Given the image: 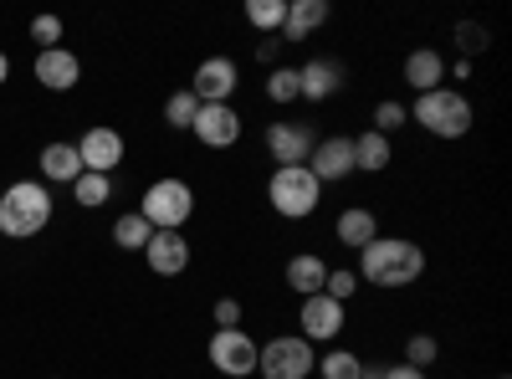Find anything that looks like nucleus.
Here are the masks:
<instances>
[{
	"label": "nucleus",
	"instance_id": "1a4fd4ad",
	"mask_svg": "<svg viewBox=\"0 0 512 379\" xmlns=\"http://www.w3.org/2000/svg\"><path fill=\"white\" fill-rule=\"evenodd\" d=\"M308 170H313V180H318V185L349 180V175L359 170V164H354V139H323V144H313Z\"/></svg>",
	"mask_w": 512,
	"mask_h": 379
},
{
	"label": "nucleus",
	"instance_id": "aec40b11",
	"mask_svg": "<svg viewBox=\"0 0 512 379\" xmlns=\"http://www.w3.org/2000/svg\"><path fill=\"white\" fill-rule=\"evenodd\" d=\"M41 175H47V180H62V185H72V180L82 175L77 144H47V149H41Z\"/></svg>",
	"mask_w": 512,
	"mask_h": 379
},
{
	"label": "nucleus",
	"instance_id": "9d476101",
	"mask_svg": "<svg viewBox=\"0 0 512 379\" xmlns=\"http://www.w3.org/2000/svg\"><path fill=\"white\" fill-rule=\"evenodd\" d=\"M195 139L210 144V149L236 144V139H241V118H236V108H231V103H200V113H195Z\"/></svg>",
	"mask_w": 512,
	"mask_h": 379
},
{
	"label": "nucleus",
	"instance_id": "c85d7f7f",
	"mask_svg": "<svg viewBox=\"0 0 512 379\" xmlns=\"http://www.w3.org/2000/svg\"><path fill=\"white\" fill-rule=\"evenodd\" d=\"M323 379H359V354H349V349H333V354H323Z\"/></svg>",
	"mask_w": 512,
	"mask_h": 379
},
{
	"label": "nucleus",
	"instance_id": "0eeeda50",
	"mask_svg": "<svg viewBox=\"0 0 512 379\" xmlns=\"http://www.w3.org/2000/svg\"><path fill=\"white\" fill-rule=\"evenodd\" d=\"M210 364L231 379H246L256 374V344L246 339L241 328H216V339H210Z\"/></svg>",
	"mask_w": 512,
	"mask_h": 379
},
{
	"label": "nucleus",
	"instance_id": "2f4dec72",
	"mask_svg": "<svg viewBox=\"0 0 512 379\" xmlns=\"http://www.w3.org/2000/svg\"><path fill=\"white\" fill-rule=\"evenodd\" d=\"M31 41H41V52H52L57 41H62V21L57 16H36L31 21Z\"/></svg>",
	"mask_w": 512,
	"mask_h": 379
},
{
	"label": "nucleus",
	"instance_id": "a211bd4d",
	"mask_svg": "<svg viewBox=\"0 0 512 379\" xmlns=\"http://www.w3.org/2000/svg\"><path fill=\"white\" fill-rule=\"evenodd\" d=\"M297 82H303V98L323 103V98H333V93H338V82H344V67L323 57V62H308V67H297Z\"/></svg>",
	"mask_w": 512,
	"mask_h": 379
},
{
	"label": "nucleus",
	"instance_id": "f3484780",
	"mask_svg": "<svg viewBox=\"0 0 512 379\" xmlns=\"http://www.w3.org/2000/svg\"><path fill=\"white\" fill-rule=\"evenodd\" d=\"M323 21H328V0H287L282 36H287V41H303V36H313Z\"/></svg>",
	"mask_w": 512,
	"mask_h": 379
},
{
	"label": "nucleus",
	"instance_id": "6e6552de",
	"mask_svg": "<svg viewBox=\"0 0 512 379\" xmlns=\"http://www.w3.org/2000/svg\"><path fill=\"white\" fill-rule=\"evenodd\" d=\"M241 88V72H236V62L231 57H205L200 67H195V98L200 103H231V93Z\"/></svg>",
	"mask_w": 512,
	"mask_h": 379
},
{
	"label": "nucleus",
	"instance_id": "cd10ccee",
	"mask_svg": "<svg viewBox=\"0 0 512 379\" xmlns=\"http://www.w3.org/2000/svg\"><path fill=\"white\" fill-rule=\"evenodd\" d=\"M436 359H441V344L431 339V333H415V339L405 344V364L410 369H431Z\"/></svg>",
	"mask_w": 512,
	"mask_h": 379
},
{
	"label": "nucleus",
	"instance_id": "c756f323",
	"mask_svg": "<svg viewBox=\"0 0 512 379\" xmlns=\"http://www.w3.org/2000/svg\"><path fill=\"white\" fill-rule=\"evenodd\" d=\"M359 292V272H328V282H323V298H333V303H349Z\"/></svg>",
	"mask_w": 512,
	"mask_h": 379
},
{
	"label": "nucleus",
	"instance_id": "bb28decb",
	"mask_svg": "<svg viewBox=\"0 0 512 379\" xmlns=\"http://www.w3.org/2000/svg\"><path fill=\"white\" fill-rule=\"evenodd\" d=\"M267 98L272 103H292V98H303V82H297V67H277L267 77Z\"/></svg>",
	"mask_w": 512,
	"mask_h": 379
},
{
	"label": "nucleus",
	"instance_id": "dca6fc26",
	"mask_svg": "<svg viewBox=\"0 0 512 379\" xmlns=\"http://www.w3.org/2000/svg\"><path fill=\"white\" fill-rule=\"evenodd\" d=\"M405 82H410L415 93H436L441 82H446V62H441V52L415 47V52L405 57Z\"/></svg>",
	"mask_w": 512,
	"mask_h": 379
},
{
	"label": "nucleus",
	"instance_id": "20e7f679",
	"mask_svg": "<svg viewBox=\"0 0 512 379\" xmlns=\"http://www.w3.org/2000/svg\"><path fill=\"white\" fill-rule=\"evenodd\" d=\"M415 123H420L425 134H436V139H461L466 129H472V103H466L461 93H451V88L420 93V103H415Z\"/></svg>",
	"mask_w": 512,
	"mask_h": 379
},
{
	"label": "nucleus",
	"instance_id": "a878e982",
	"mask_svg": "<svg viewBox=\"0 0 512 379\" xmlns=\"http://www.w3.org/2000/svg\"><path fill=\"white\" fill-rule=\"evenodd\" d=\"M195 113H200V98L185 88V93H175L164 103V118H169V129H195Z\"/></svg>",
	"mask_w": 512,
	"mask_h": 379
},
{
	"label": "nucleus",
	"instance_id": "39448f33",
	"mask_svg": "<svg viewBox=\"0 0 512 379\" xmlns=\"http://www.w3.org/2000/svg\"><path fill=\"white\" fill-rule=\"evenodd\" d=\"M139 216L154 226V231H180L190 216H195V190L185 180H154L144 190V210Z\"/></svg>",
	"mask_w": 512,
	"mask_h": 379
},
{
	"label": "nucleus",
	"instance_id": "5701e85b",
	"mask_svg": "<svg viewBox=\"0 0 512 379\" xmlns=\"http://www.w3.org/2000/svg\"><path fill=\"white\" fill-rule=\"evenodd\" d=\"M149 236H154V226L139 216V210H134V216H118V221H113V241H118L123 251H144Z\"/></svg>",
	"mask_w": 512,
	"mask_h": 379
},
{
	"label": "nucleus",
	"instance_id": "6ab92c4d",
	"mask_svg": "<svg viewBox=\"0 0 512 379\" xmlns=\"http://www.w3.org/2000/svg\"><path fill=\"white\" fill-rule=\"evenodd\" d=\"M323 282H328V267H323V257H313V251H297V257L287 262V287L292 292L313 298V292H323Z\"/></svg>",
	"mask_w": 512,
	"mask_h": 379
},
{
	"label": "nucleus",
	"instance_id": "9b49d317",
	"mask_svg": "<svg viewBox=\"0 0 512 379\" xmlns=\"http://www.w3.org/2000/svg\"><path fill=\"white\" fill-rule=\"evenodd\" d=\"M77 159H82V170H93V175H113V164H123V134L118 129H88L77 144Z\"/></svg>",
	"mask_w": 512,
	"mask_h": 379
},
{
	"label": "nucleus",
	"instance_id": "ddd939ff",
	"mask_svg": "<svg viewBox=\"0 0 512 379\" xmlns=\"http://www.w3.org/2000/svg\"><path fill=\"white\" fill-rule=\"evenodd\" d=\"M313 129L308 123H272L267 129V149L277 154V164H308V154H313Z\"/></svg>",
	"mask_w": 512,
	"mask_h": 379
},
{
	"label": "nucleus",
	"instance_id": "b1692460",
	"mask_svg": "<svg viewBox=\"0 0 512 379\" xmlns=\"http://www.w3.org/2000/svg\"><path fill=\"white\" fill-rule=\"evenodd\" d=\"M72 195H77V205H108V195H113V175H93V170H82L77 180H72Z\"/></svg>",
	"mask_w": 512,
	"mask_h": 379
},
{
	"label": "nucleus",
	"instance_id": "7c9ffc66",
	"mask_svg": "<svg viewBox=\"0 0 512 379\" xmlns=\"http://www.w3.org/2000/svg\"><path fill=\"white\" fill-rule=\"evenodd\" d=\"M405 118H410V113H405L400 103H379V108H374V134H384V139H390V134L400 129Z\"/></svg>",
	"mask_w": 512,
	"mask_h": 379
},
{
	"label": "nucleus",
	"instance_id": "393cba45",
	"mask_svg": "<svg viewBox=\"0 0 512 379\" xmlns=\"http://www.w3.org/2000/svg\"><path fill=\"white\" fill-rule=\"evenodd\" d=\"M246 21H251L256 31H282L287 0H246Z\"/></svg>",
	"mask_w": 512,
	"mask_h": 379
},
{
	"label": "nucleus",
	"instance_id": "423d86ee",
	"mask_svg": "<svg viewBox=\"0 0 512 379\" xmlns=\"http://www.w3.org/2000/svg\"><path fill=\"white\" fill-rule=\"evenodd\" d=\"M256 374L267 379H308L313 374V344L308 339H272L256 349Z\"/></svg>",
	"mask_w": 512,
	"mask_h": 379
},
{
	"label": "nucleus",
	"instance_id": "4be33fe9",
	"mask_svg": "<svg viewBox=\"0 0 512 379\" xmlns=\"http://www.w3.org/2000/svg\"><path fill=\"white\" fill-rule=\"evenodd\" d=\"M354 164H359V170L364 175H379L384 170V164H390V139H384V134H359L354 139Z\"/></svg>",
	"mask_w": 512,
	"mask_h": 379
},
{
	"label": "nucleus",
	"instance_id": "c9c22d12",
	"mask_svg": "<svg viewBox=\"0 0 512 379\" xmlns=\"http://www.w3.org/2000/svg\"><path fill=\"white\" fill-rule=\"evenodd\" d=\"M11 77V62H6V52H0V82H6Z\"/></svg>",
	"mask_w": 512,
	"mask_h": 379
},
{
	"label": "nucleus",
	"instance_id": "2eb2a0df",
	"mask_svg": "<svg viewBox=\"0 0 512 379\" xmlns=\"http://www.w3.org/2000/svg\"><path fill=\"white\" fill-rule=\"evenodd\" d=\"M77 77H82V62H77L72 52H62V47H52V52L36 57V82H41V88L67 93V88H77Z\"/></svg>",
	"mask_w": 512,
	"mask_h": 379
},
{
	"label": "nucleus",
	"instance_id": "f03ea898",
	"mask_svg": "<svg viewBox=\"0 0 512 379\" xmlns=\"http://www.w3.org/2000/svg\"><path fill=\"white\" fill-rule=\"evenodd\" d=\"M52 221V195H47V185H31V180H21V185H11L6 195H0V231L6 236H36L41 226Z\"/></svg>",
	"mask_w": 512,
	"mask_h": 379
},
{
	"label": "nucleus",
	"instance_id": "7ed1b4c3",
	"mask_svg": "<svg viewBox=\"0 0 512 379\" xmlns=\"http://www.w3.org/2000/svg\"><path fill=\"white\" fill-rule=\"evenodd\" d=\"M267 200L277 205V216L303 221V216H313V210H318L323 185L313 180L308 164H277V175H272V185H267Z\"/></svg>",
	"mask_w": 512,
	"mask_h": 379
},
{
	"label": "nucleus",
	"instance_id": "4468645a",
	"mask_svg": "<svg viewBox=\"0 0 512 379\" xmlns=\"http://www.w3.org/2000/svg\"><path fill=\"white\" fill-rule=\"evenodd\" d=\"M338 328H344V303L323 298V292H313V298H303V339H338Z\"/></svg>",
	"mask_w": 512,
	"mask_h": 379
},
{
	"label": "nucleus",
	"instance_id": "72a5a7b5",
	"mask_svg": "<svg viewBox=\"0 0 512 379\" xmlns=\"http://www.w3.org/2000/svg\"><path fill=\"white\" fill-rule=\"evenodd\" d=\"M456 36H461V52H487V31H477V26H461Z\"/></svg>",
	"mask_w": 512,
	"mask_h": 379
},
{
	"label": "nucleus",
	"instance_id": "f8f14e48",
	"mask_svg": "<svg viewBox=\"0 0 512 379\" xmlns=\"http://www.w3.org/2000/svg\"><path fill=\"white\" fill-rule=\"evenodd\" d=\"M144 257H149V267H154L159 277H180V272L190 267V241H185L180 231H154L149 246H144Z\"/></svg>",
	"mask_w": 512,
	"mask_h": 379
},
{
	"label": "nucleus",
	"instance_id": "f704fd0d",
	"mask_svg": "<svg viewBox=\"0 0 512 379\" xmlns=\"http://www.w3.org/2000/svg\"><path fill=\"white\" fill-rule=\"evenodd\" d=\"M384 379H425V369H410V364H390Z\"/></svg>",
	"mask_w": 512,
	"mask_h": 379
},
{
	"label": "nucleus",
	"instance_id": "473e14b6",
	"mask_svg": "<svg viewBox=\"0 0 512 379\" xmlns=\"http://www.w3.org/2000/svg\"><path fill=\"white\" fill-rule=\"evenodd\" d=\"M216 323H221V328H241V303H236V298H221V303H216Z\"/></svg>",
	"mask_w": 512,
	"mask_h": 379
},
{
	"label": "nucleus",
	"instance_id": "f257e3e1",
	"mask_svg": "<svg viewBox=\"0 0 512 379\" xmlns=\"http://www.w3.org/2000/svg\"><path fill=\"white\" fill-rule=\"evenodd\" d=\"M425 272V251L415 246V241H384V236H374L364 251H359V277L364 282H374V287H405V282H415Z\"/></svg>",
	"mask_w": 512,
	"mask_h": 379
},
{
	"label": "nucleus",
	"instance_id": "412c9836",
	"mask_svg": "<svg viewBox=\"0 0 512 379\" xmlns=\"http://www.w3.org/2000/svg\"><path fill=\"white\" fill-rule=\"evenodd\" d=\"M338 241H344V246H354V251H364L374 236H379V226H374V216H369V210H359V205H349L344 210V216H338Z\"/></svg>",
	"mask_w": 512,
	"mask_h": 379
}]
</instances>
